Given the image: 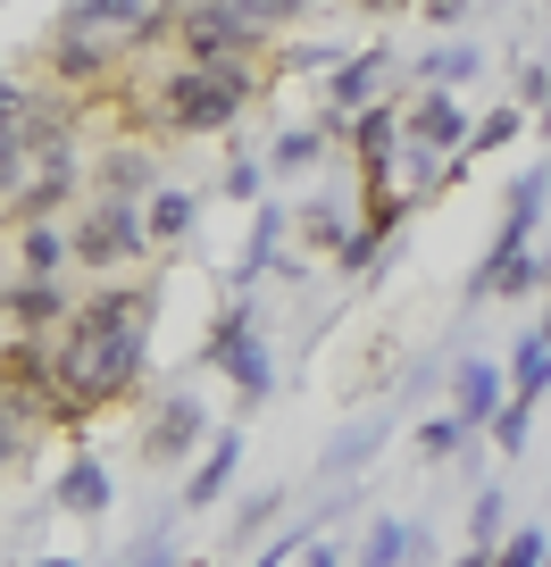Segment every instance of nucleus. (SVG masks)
Returning <instances> with one entry per match:
<instances>
[{
	"mask_svg": "<svg viewBox=\"0 0 551 567\" xmlns=\"http://www.w3.org/2000/svg\"><path fill=\"white\" fill-rule=\"evenodd\" d=\"M534 334H543V342H551V301H543V326H534Z\"/></svg>",
	"mask_w": 551,
	"mask_h": 567,
	"instance_id": "58836bf2",
	"label": "nucleus"
},
{
	"mask_svg": "<svg viewBox=\"0 0 551 567\" xmlns=\"http://www.w3.org/2000/svg\"><path fill=\"white\" fill-rule=\"evenodd\" d=\"M451 401H460V409H451V417H460V425H493V409L510 401V384H501V368H484V359H468V368L451 375Z\"/></svg>",
	"mask_w": 551,
	"mask_h": 567,
	"instance_id": "423d86ee",
	"label": "nucleus"
},
{
	"mask_svg": "<svg viewBox=\"0 0 551 567\" xmlns=\"http://www.w3.org/2000/svg\"><path fill=\"white\" fill-rule=\"evenodd\" d=\"M160 9L167 0H75V18H68V34H59L51 68L59 75H101L118 51H134V42L160 25Z\"/></svg>",
	"mask_w": 551,
	"mask_h": 567,
	"instance_id": "f03ea898",
	"label": "nucleus"
},
{
	"mask_svg": "<svg viewBox=\"0 0 551 567\" xmlns=\"http://www.w3.org/2000/svg\"><path fill=\"white\" fill-rule=\"evenodd\" d=\"M309 159H318V134H285L276 142V167H309Z\"/></svg>",
	"mask_w": 551,
	"mask_h": 567,
	"instance_id": "c756f323",
	"label": "nucleus"
},
{
	"mask_svg": "<svg viewBox=\"0 0 551 567\" xmlns=\"http://www.w3.org/2000/svg\"><path fill=\"white\" fill-rule=\"evenodd\" d=\"M510 392H527V401H543V392H551V342H543V334L518 342V359H510Z\"/></svg>",
	"mask_w": 551,
	"mask_h": 567,
	"instance_id": "f8f14e48",
	"label": "nucleus"
},
{
	"mask_svg": "<svg viewBox=\"0 0 551 567\" xmlns=\"http://www.w3.org/2000/svg\"><path fill=\"white\" fill-rule=\"evenodd\" d=\"M42 567H68V559H42Z\"/></svg>",
	"mask_w": 551,
	"mask_h": 567,
	"instance_id": "ea45409f",
	"label": "nucleus"
},
{
	"mask_svg": "<svg viewBox=\"0 0 551 567\" xmlns=\"http://www.w3.org/2000/svg\"><path fill=\"white\" fill-rule=\"evenodd\" d=\"M134 567H176V543H167V534H151V543L134 550Z\"/></svg>",
	"mask_w": 551,
	"mask_h": 567,
	"instance_id": "473e14b6",
	"label": "nucleus"
},
{
	"mask_svg": "<svg viewBox=\"0 0 551 567\" xmlns=\"http://www.w3.org/2000/svg\"><path fill=\"white\" fill-rule=\"evenodd\" d=\"M184 51H193V68H243L251 51H259V34H251L234 9H217V0H201L193 18H184Z\"/></svg>",
	"mask_w": 551,
	"mask_h": 567,
	"instance_id": "39448f33",
	"label": "nucleus"
},
{
	"mask_svg": "<svg viewBox=\"0 0 551 567\" xmlns=\"http://www.w3.org/2000/svg\"><path fill=\"white\" fill-rule=\"evenodd\" d=\"M201 443V401H167L160 417H151V434H143V460H184V451Z\"/></svg>",
	"mask_w": 551,
	"mask_h": 567,
	"instance_id": "0eeeda50",
	"label": "nucleus"
},
{
	"mask_svg": "<svg viewBox=\"0 0 551 567\" xmlns=\"http://www.w3.org/2000/svg\"><path fill=\"white\" fill-rule=\"evenodd\" d=\"M460 134H468V117L443 101V92H427V101L409 109V142H418V151H451Z\"/></svg>",
	"mask_w": 551,
	"mask_h": 567,
	"instance_id": "1a4fd4ad",
	"label": "nucleus"
},
{
	"mask_svg": "<svg viewBox=\"0 0 551 567\" xmlns=\"http://www.w3.org/2000/svg\"><path fill=\"white\" fill-rule=\"evenodd\" d=\"M143 351H151V309L134 301V292H101L92 309H68V318H59V351H51L59 409L118 401V392L143 375Z\"/></svg>",
	"mask_w": 551,
	"mask_h": 567,
	"instance_id": "f257e3e1",
	"label": "nucleus"
},
{
	"mask_svg": "<svg viewBox=\"0 0 551 567\" xmlns=\"http://www.w3.org/2000/svg\"><path fill=\"white\" fill-rule=\"evenodd\" d=\"M493 567H543V534H510V543L493 550Z\"/></svg>",
	"mask_w": 551,
	"mask_h": 567,
	"instance_id": "b1692460",
	"label": "nucleus"
},
{
	"mask_svg": "<svg viewBox=\"0 0 551 567\" xmlns=\"http://www.w3.org/2000/svg\"><path fill=\"white\" fill-rule=\"evenodd\" d=\"M460 567H493V550H484V543H468V559Z\"/></svg>",
	"mask_w": 551,
	"mask_h": 567,
	"instance_id": "c9c22d12",
	"label": "nucleus"
},
{
	"mask_svg": "<svg viewBox=\"0 0 551 567\" xmlns=\"http://www.w3.org/2000/svg\"><path fill=\"white\" fill-rule=\"evenodd\" d=\"M376 243H385V234H376V226H359V234H343V250H335V259H343V267H376Z\"/></svg>",
	"mask_w": 551,
	"mask_h": 567,
	"instance_id": "a878e982",
	"label": "nucleus"
},
{
	"mask_svg": "<svg viewBox=\"0 0 551 567\" xmlns=\"http://www.w3.org/2000/svg\"><path fill=\"white\" fill-rule=\"evenodd\" d=\"M68 259H84V267L143 259V209H134L125 193H101L84 217H75V234H68Z\"/></svg>",
	"mask_w": 551,
	"mask_h": 567,
	"instance_id": "20e7f679",
	"label": "nucleus"
},
{
	"mask_svg": "<svg viewBox=\"0 0 551 567\" xmlns=\"http://www.w3.org/2000/svg\"><path fill=\"white\" fill-rule=\"evenodd\" d=\"M59 267H68V234H51L34 217V226H25V276H59Z\"/></svg>",
	"mask_w": 551,
	"mask_h": 567,
	"instance_id": "f3484780",
	"label": "nucleus"
},
{
	"mask_svg": "<svg viewBox=\"0 0 551 567\" xmlns=\"http://www.w3.org/2000/svg\"><path fill=\"white\" fill-rule=\"evenodd\" d=\"M0 392H9V401H42V392H51V401H59V384H51V359H42L34 342H18V351L0 359Z\"/></svg>",
	"mask_w": 551,
	"mask_h": 567,
	"instance_id": "9d476101",
	"label": "nucleus"
},
{
	"mask_svg": "<svg viewBox=\"0 0 551 567\" xmlns=\"http://www.w3.org/2000/svg\"><path fill=\"white\" fill-rule=\"evenodd\" d=\"M401 550H409V526H376V543H368V567H401Z\"/></svg>",
	"mask_w": 551,
	"mask_h": 567,
	"instance_id": "393cba45",
	"label": "nucleus"
},
{
	"mask_svg": "<svg viewBox=\"0 0 551 567\" xmlns=\"http://www.w3.org/2000/svg\"><path fill=\"white\" fill-rule=\"evenodd\" d=\"M226 375L243 384V401H267V392H276V368H267V351H259V342H243V351L226 359Z\"/></svg>",
	"mask_w": 551,
	"mask_h": 567,
	"instance_id": "dca6fc26",
	"label": "nucleus"
},
{
	"mask_svg": "<svg viewBox=\"0 0 551 567\" xmlns=\"http://www.w3.org/2000/svg\"><path fill=\"white\" fill-rule=\"evenodd\" d=\"M285 550H302V534H285V543H276V550H267V559H259V567H276V559H285Z\"/></svg>",
	"mask_w": 551,
	"mask_h": 567,
	"instance_id": "f704fd0d",
	"label": "nucleus"
},
{
	"mask_svg": "<svg viewBox=\"0 0 551 567\" xmlns=\"http://www.w3.org/2000/svg\"><path fill=\"white\" fill-rule=\"evenodd\" d=\"M418 9H427L435 25H460V18H468V0H418Z\"/></svg>",
	"mask_w": 551,
	"mask_h": 567,
	"instance_id": "72a5a7b5",
	"label": "nucleus"
},
{
	"mask_svg": "<svg viewBox=\"0 0 551 567\" xmlns=\"http://www.w3.org/2000/svg\"><path fill=\"white\" fill-rule=\"evenodd\" d=\"M267 250H276V209H259V226H251V250H243V276H251V267L267 259Z\"/></svg>",
	"mask_w": 551,
	"mask_h": 567,
	"instance_id": "c85d7f7f",
	"label": "nucleus"
},
{
	"mask_svg": "<svg viewBox=\"0 0 551 567\" xmlns=\"http://www.w3.org/2000/svg\"><path fill=\"white\" fill-rule=\"evenodd\" d=\"M243 342H251V318H243V309H226V318L210 326V342H201V359H210V368H226Z\"/></svg>",
	"mask_w": 551,
	"mask_h": 567,
	"instance_id": "aec40b11",
	"label": "nucleus"
},
{
	"mask_svg": "<svg viewBox=\"0 0 551 567\" xmlns=\"http://www.w3.org/2000/svg\"><path fill=\"white\" fill-rule=\"evenodd\" d=\"M59 501H68V509H109V476H101V467H92V460H75L68 467V476H59Z\"/></svg>",
	"mask_w": 551,
	"mask_h": 567,
	"instance_id": "ddd939ff",
	"label": "nucleus"
},
{
	"mask_svg": "<svg viewBox=\"0 0 551 567\" xmlns=\"http://www.w3.org/2000/svg\"><path fill=\"white\" fill-rule=\"evenodd\" d=\"M251 101V68H184L160 84V125L167 134H226Z\"/></svg>",
	"mask_w": 551,
	"mask_h": 567,
	"instance_id": "7ed1b4c3",
	"label": "nucleus"
},
{
	"mask_svg": "<svg viewBox=\"0 0 551 567\" xmlns=\"http://www.w3.org/2000/svg\"><path fill=\"white\" fill-rule=\"evenodd\" d=\"M527 425H534V401H527V392H510V401L493 409V443L501 451H527Z\"/></svg>",
	"mask_w": 551,
	"mask_h": 567,
	"instance_id": "6ab92c4d",
	"label": "nucleus"
},
{
	"mask_svg": "<svg viewBox=\"0 0 551 567\" xmlns=\"http://www.w3.org/2000/svg\"><path fill=\"white\" fill-rule=\"evenodd\" d=\"M468 543H484V550L501 543V493H493V484H477V509H468Z\"/></svg>",
	"mask_w": 551,
	"mask_h": 567,
	"instance_id": "4be33fe9",
	"label": "nucleus"
},
{
	"mask_svg": "<svg viewBox=\"0 0 551 567\" xmlns=\"http://www.w3.org/2000/svg\"><path fill=\"white\" fill-rule=\"evenodd\" d=\"M468 434H477V425H460V417H435L427 434H418V451H427V460H443V451H460Z\"/></svg>",
	"mask_w": 551,
	"mask_h": 567,
	"instance_id": "5701e85b",
	"label": "nucleus"
},
{
	"mask_svg": "<svg viewBox=\"0 0 551 567\" xmlns=\"http://www.w3.org/2000/svg\"><path fill=\"white\" fill-rule=\"evenodd\" d=\"M25 159H34V151H18V142L0 134V200H9V193L25 184Z\"/></svg>",
	"mask_w": 551,
	"mask_h": 567,
	"instance_id": "cd10ccee",
	"label": "nucleus"
},
{
	"mask_svg": "<svg viewBox=\"0 0 551 567\" xmlns=\"http://www.w3.org/2000/svg\"><path fill=\"white\" fill-rule=\"evenodd\" d=\"M518 125H527V117H518V109H493V117L477 125V151H501V142H510Z\"/></svg>",
	"mask_w": 551,
	"mask_h": 567,
	"instance_id": "bb28decb",
	"label": "nucleus"
},
{
	"mask_svg": "<svg viewBox=\"0 0 551 567\" xmlns=\"http://www.w3.org/2000/svg\"><path fill=\"white\" fill-rule=\"evenodd\" d=\"M359 9H409V0H359Z\"/></svg>",
	"mask_w": 551,
	"mask_h": 567,
	"instance_id": "e433bc0d",
	"label": "nucleus"
},
{
	"mask_svg": "<svg viewBox=\"0 0 551 567\" xmlns=\"http://www.w3.org/2000/svg\"><path fill=\"white\" fill-rule=\"evenodd\" d=\"M460 75H477V51H435V84H460Z\"/></svg>",
	"mask_w": 551,
	"mask_h": 567,
	"instance_id": "7c9ffc66",
	"label": "nucleus"
},
{
	"mask_svg": "<svg viewBox=\"0 0 551 567\" xmlns=\"http://www.w3.org/2000/svg\"><path fill=\"white\" fill-rule=\"evenodd\" d=\"M9 318H18V326H51V318H68V309H59V292H51V276L25 284L18 301H9Z\"/></svg>",
	"mask_w": 551,
	"mask_h": 567,
	"instance_id": "a211bd4d",
	"label": "nucleus"
},
{
	"mask_svg": "<svg viewBox=\"0 0 551 567\" xmlns=\"http://www.w3.org/2000/svg\"><path fill=\"white\" fill-rule=\"evenodd\" d=\"M392 51H359L351 68L335 75V109H368V92H376V68H385Z\"/></svg>",
	"mask_w": 551,
	"mask_h": 567,
	"instance_id": "4468645a",
	"label": "nucleus"
},
{
	"mask_svg": "<svg viewBox=\"0 0 551 567\" xmlns=\"http://www.w3.org/2000/svg\"><path fill=\"white\" fill-rule=\"evenodd\" d=\"M309 567H335V550H309Z\"/></svg>",
	"mask_w": 551,
	"mask_h": 567,
	"instance_id": "4c0bfd02",
	"label": "nucleus"
},
{
	"mask_svg": "<svg viewBox=\"0 0 551 567\" xmlns=\"http://www.w3.org/2000/svg\"><path fill=\"white\" fill-rule=\"evenodd\" d=\"M18 443H25V425H18V417H9V392H0V467L18 460Z\"/></svg>",
	"mask_w": 551,
	"mask_h": 567,
	"instance_id": "2f4dec72",
	"label": "nucleus"
},
{
	"mask_svg": "<svg viewBox=\"0 0 551 567\" xmlns=\"http://www.w3.org/2000/svg\"><path fill=\"white\" fill-rule=\"evenodd\" d=\"M234 460H243V434H217L210 460H201V467H193V484H184V501H193V509H210V501L234 484Z\"/></svg>",
	"mask_w": 551,
	"mask_h": 567,
	"instance_id": "9b49d317",
	"label": "nucleus"
},
{
	"mask_svg": "<svg viewBox=\"0 0 551 567\" xmlns=\"http://www.w3.org/2000/svg\"><path fill=\"white\" fill-rule=\"evenodd\" d=\"M184 226H193V193H160L151 200V234H160V243H176Z\"/></svg>",
	"mask_w": 551,
	"mask_h": 567,
	"instance_id": "412c9836",
	"label": "nucleus"
},
{
	"mask_svg": "<svg viewBox=\"0 0 551 567\" xmlns=\"http://www.w3.org/2000/svg\"><path fill=\"white\" fill-rule=\"evenodd\" d=\"M217 9H234V18H243L259 42L276 34V25H293V18H302V0H217Z\"/></svg>",
	"mask_w": 551,
	"mask_h": 567,
	"instance_id": "2eb2a0df",
	"label": "nucleus"
},
{
	"mask_svg": "<svg viewBox=\"0 0 551 567\" xmlns=\"http://www.w3.org/2000/svg\"><path fill=\"white\" fill-rule=\"evenodd\" d=\"M392 125H401L392 109H359L351 117V151H359V167H368V193H385V159H392V142H401Z\"/></svg>",
	"mask_w": 551,
	"mask_h": 567,
	"instance_id": "6e6552de",
	"label": "nucleus"
}]
</instances>
